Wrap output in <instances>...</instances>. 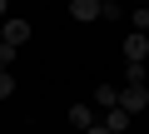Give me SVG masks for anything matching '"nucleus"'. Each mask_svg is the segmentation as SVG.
I'll return each instance as SVG.
<instances>
[{"instance_id":"obj_1","label":"nucleus","mask_w":149,"mask_h":134,"mask_svg":"<svg viewBox=\"0 0 149 134\" xmlns=\"http://www.w3.org/2000/svg\"><path fill=\"white\" fill-rule=\"evenodd\" d=\"M144 104H149V85H124L119 90V109L124 114H139Z\"/></svg>"},{"instance_id":"obj_2","label":"nucleus","mask_w":149,"mask_h":134,"mask_svg":"<svg viewBox=\"0 0 149 134\" xmlns=\"http://www.w3.org/2000/svg\"><path fill=\"white\" fill-rule=\"evenodd\" d=\"M0 40H5L10 50H20V45L30 40V20H15V15H10L5 25H0Z\"/></svg>"},{"instance_id":"obj_3","label":"nucleus","mask_w":149,"mask_h":134,"mask_svg":"<svg viewBox=\"0 0 149 134\" xmlns=\"http://www.w3.org/2000/svg\"><path fill=\"white\" fill-rule=\"evenodd\" d=\"M124 60H129V65H144V60H149V35L129 30V35H124Z\"/></svg>"},{"instance_id":"obj_4","label":"nucleus","mask_w":149,"mask_h":134,"mask_svg":"<svg viewBox=\"0 0 149 134\" xmlns=\"http://www.w3.org/2000/svg\"><path fill=\"white\" fill-rule=\"evenodd\" d=\"M100 5H104V0H70V15L85 25V20H100Z\"/></svg>"},{"instance_id":"obj_5","label":"nucleus","mask_w":149,"mask_h":134,"mask_svg":"<svg viewBox=\"0 0 149 134\" xmlns=\"http://www.w3.org/2000/svg\"><path fill=\"white\" fill-rule=\"evenodd\" d=\"M100 124H104L109 134H129V114H124L119 104H114V109H104V119H100Z\"/></svg>"},{"instance_id":"obj_6","label":"nucleus","mask_w":149,"mask_h":134,"mask_svg":"<svg viewBox=\"0 0 149 134\" xmlns=\"http://www.w3.org/2000/svg\"><path fill=\"white\" fill-rule=\"evenodd\" d=\"M70 124L85 134V129H90V124H100V119H95V109H90V104H70Z\"/></svg>"},{"instance_id":"obj_7","label":"nucleus","mask_w":149,"mask_h":134,"mask_svg":"<svg viewBox=\"0 0 149 134\" xmlns=\"http://www.w3.org/2000/svg\"><path fill=\"white\" fill-rule=\"evenodd\" d=\"M95 104H100V109H114V104H119V90H114L109 80H104V85H95Z\"/></svg>"},{"instance_id":"obj_8","label":"nucleus","mask_w":149,"mask_h":134,"mask_svg":"<svg viewBox=\"0 0 149 134\" xmlns=\"http://www.w3.org/2000/svg\"><path fill=\"white\" fill-rule=\"evenodd\" d=\"M10 94H15V75H10V70H0V99H10Z\"/></svg>"},{"instance_id":"obj_9","label":"nucleus","mask_w":149,"mask_h":134,"mask_svg":"<svg viewBox=\"0 0 149 134\" xmlns=\"http://www.w3.org/2000/svg\"><path fill=\"white\" fill-rule=\"evenodd\" d=\"M124 85H144V65H124Z\"/></svg>"},{"instance_id":"obj_10","label":"nucleus","mask_w":149,"mask_h":134,"mask_svg":"<svg viewBox=\"0 0 149 134\" xmlns=\"http://www.w3.org/2000/svg\"><path fill=\"white\" fill-rule=\"evenodd\" d=\"M100 20H119V0H104V5H100Z\"/></svg>"},{"instance_id":"obj_11","label":"nucleus","mask_w":149,"mask_h":134,"mask_svg":"<svg viewBox=\"0 0 149 134\" xmlns=\"http://www.w3.org/2000/svg\"><path fill=\"white\" fill-rule=\"evenodd\" d=\"M15 55H20V50H10V45H0V70H10V65H15Z\"/></svg>"},{"instance_id":"obj_12","label":"nucleus","mask_w":149,"mask_h":134,"mask_svg":"<svg viewBox=\"0 0 149 134\" xmlns=\"http://www.w3.org/2000/svg\"><path fill=\"white\" fill-rule=\"evenodd\" d=\"M10 20V0H0V25H5Z\"/></svg>"},{"instance_id":"obj_13","label":"nucleus","mask_w":149,"mask_h":134,"mask_svg":"<svg viewBox=\"0 0 149 134\" xmlns=\"http://www.w3.org/2000/svg\"><path fill=\"white\" fill-rule=\"evenodd\" d=\"M85 134H109V129H104V124H90V129H85Z\"/></svg>"},{"instance_id":"obj_14","label":"nucleus","mask_w":149,"mask_h":134,"mask_svg":"<svg viewBox=\"0 0 149 134\" xmlns=\"http://www.w3.org/2000/svg\"><path fill=\"white\" fill-rule=\"evenodd\" d=\"M144 10H149V0H144Z\"/></svg>"},{"instance_id":"obj_15","label":"nucleus","mask_w":149,"mask_h":134,"mask_svg":"<svg viewBox=\"0 0 149 134\" xmlns=\"http://www.w3.org/2000/svg\"><path fill=\"white\" fill-rule=\"evenodd\" d=\"M0 45H5V40H0Z\"/></svg>"},{"instance_id":"obj_16","label":"nucleus","mask_w":149,"mask_h":134,"mask_svg":"<svg viewBox=\"0 0 149 134\" xmlns=\"http://www.w3.org/2000/svg\"><path fill=\"white\" fill-rule=\"evenodd\" d=\"M119 5H124V0H119Z\"/></svg>"}]
</instances>
